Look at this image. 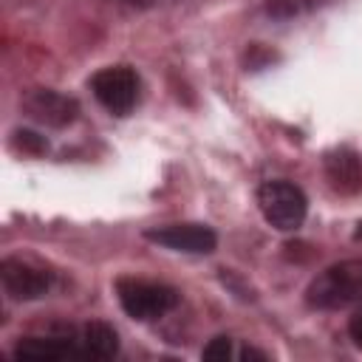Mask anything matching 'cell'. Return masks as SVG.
Masks as SVG:
<instances>
[{
	"label": "cell",
	"instance_id": "cell-8",
	"mask_svg": "<svg viewBox=\"0 0 362 362\" xmlns=\"http://www.w3.org/2000/svg\"><path fill=\"white\" fill-rule=\"evenodd\" d=\"M325 175L331 181V187L342 195H354L362 189V156L339 147L334 153L325 156Z\"/></svg>",
	"mask_w": 362,
	"mask_h": 362
},
{
	"label": "cell",
	"instance_id": "cell-10",
	"mask_svg": "<svg viewBox=\"0 0 362 362\" xmlns=\"http://www.w3.org/2000/svg\"><path fill=\"white\" fill-rule=\"evenodd\" d=\"M17 359H65L76 356L74 337H23L14 345Z\"/></svg>",
	"mask_w": 362,
	"mask_h": 362
},
{
	"label": "cell",
	"instance_id": "cell-6",
	"mask_svg": "<svg viewBox=\"0 0 362 362\" xmlns=\"http://www.w3.org/2000/svg\"><path fill=\"white\" fill-rule=\"evenodd\" d=\"M0 280L8 297L14 300H40L51 291V272L23 260V257H3L0 260Z\"/></svg>",
	"mask_w": 362,
	"mask_h": 362
},
{
	"label": "cell",
	"instance_id": "cell-2",
	"mask_svg": "<svg viewBox=\"0 0 362 362\" xmlns=\"http://www.w3.org/2000/svg\"><path fill=\"white\" fill-rule=\"evenodd\" d=\"M257 206L269 226H274L277 232H294L305 221L308 198L297 184L286 178H272L257 187Z\"/></svg>",
	"mask_w": 362,
	"mask_h": 362
},
{
	"label": "cell",
	"instance_id": "cell-9",
	"mask_svg": "<svg viewBox=\"0 0 362 362\" xmlns=\"http://www.w3.org/2000/svg\"><path fill=\"white\" fill-rule=\"evenodd\" d=\"M74 342H76V356L85 359H110L119 354V334L102 320L85 322L74 337Z\"/></svg>",
	"mask_w": 362,
	"mask_h": 362
},
{
	"label": "cell",
	"instance_id": "cell-11",
	"mask_svg": "<svg viewBox=\"0 0 362 362\" xmlns=\"http://www.w3.org/2000/svg\"><path fill=\"white\" fill-rule=\"evenodd\" d=\"M204 359H226L232 356V339L229 337H212L209 345L201 351Z\"/></svg>",
	"mask_w": 362,
	"mask_h": 362
},
{
	"label": "cell",
	"instance_id": "cell-1",
	"mask_svg": "<svg viewBox=\"0 0 362 362\" xmlns=\"http://www.w3.org/2000/svg\"><path fill=\"white\" fill-rule=\"evenodd\" d=\"M362 300V257L339 260L322 269L305 288V303L320 311L348 308Z\"/></svg>",
	"mask_w": 362,
	"mask_h": 362
},
{
	"label": "cell",
	"instance_id": "cell-13",
	"mask_svg": "<svg viewBox=\"0 0 362 362\" xmlns=\"http://www.w3.org/2000/svg\"><path fill=\"white\" fill-rule=\"evenodd\" d=\"M348 334H351V339H354V342L362 348V308H359V311L351 317V322H348Z\"/></svg>",
	"mask_w": 362,
	"mask_h": 362
},
{
	"label": "cell",
	"instance_id": "cell-5",
	"mask_svg": "<svg viewBox=\"0 0 362 362\" xmlns=\"http://www.w3.org/2000/svg\"><path fill=\"white\" fill-rule=\"evenodd\" d=\"M150 243H158L170 252H184V255H209L218 246V235L206 223H167V226H153L144 232Z\"/></svg>",
	"mask_w": 362,
	"mask_h": 362
},
{
	"label": "cell",
	"instance_id": "cell-7",
	"mask_svg": "<svg viewBox=\"0 0 362 362\" xmlns=\"http://www.w3.org/2000/svg\"><path fill=\"white\" fill-rule=\"evenodd\" d=\"M23 107L28 110V116L40 124L48 127H68L76 116H79V105L76 99L59 93V90H31L23 99Z\"/></svg>",
	"mask_w": 362,
	"mask_h": 362
},
{
	"label": "cell",
	"instance_id": "cell-4",
	"mask_svg": "<svg viewBox=\"0 0 362 362\" xmlns=\"http://www.w3.org/2000/svg\"><path fill=\"white\" fill-rule=\"evenodd\" d=\"M90 90L107 113L127 116L139 102V76L127 65H107L90 76Z\"/></svg>",
	"mask_w": 362,
	"mask_h": 362
},
{
	"label": "cell",
	"instance_id": "cell-3",
	"mask_svg": "<svg viewBox=\"0 0 362 362\" xmlns=\"http://www.w3.org/2000/svg\"><path fill=\"white\" fill-rule=\"evenodd\" d=\"M116 297H119L122 311L139 322L161 320L167 311H173L178 305V291L173 286L139 280V277H119Z\"/></svg>",
	"mask_w": 362,
	"mask_h": 362
},
{
	"label": "cell",
	"instance_id": "cell-14",
	"mask_svg": "<svg viewBox=\"0 0 362 362\" xmlns=\"http://www.w3.org/2000/svg\"><path fill=\"white\" fill-rule=\"evenodd\" d=\"M124 3L133 6V8H164V6H170L175 0H124Z\"/></svg>",
	"mask_w": 362,
	"mask_h": 362
},
{
	"label": "cell",
	"instance_id": "cell-12",
	"mask_svg": "<svg viewBox=\"0 0 362 362\" xmlns=\"http://www.w3.org/2000/svg\"><path fill=\"white\" fill-rule=\"evenodd\" d=\"M14 136H17L20 147H23V150H28V153H42V150H48V141H45L42 136L31 133V130H17Z\"/></svg>",
	"mask_w": 362,
	"mask_h": 362
}]
</instances>
